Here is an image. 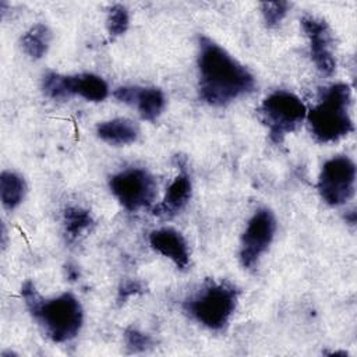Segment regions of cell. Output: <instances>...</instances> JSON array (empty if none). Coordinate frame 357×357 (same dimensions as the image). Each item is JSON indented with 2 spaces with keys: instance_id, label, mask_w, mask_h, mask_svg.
<instances>
[{
  "instance_id": "obj_15",
  "label": "cell",
  "mask_w": 357,
  "mask_h": 357,
  "mask_svg": "<svg viewBox=\"0 0 357 357\" xmlns=\"http://www.w3.org/2000/svg\"><path fill=\"white\" fill-rule=\"evenodd\" d=\"M26 183L15 172L4 170L0 174V198L6 209H15L25 198Z\"/></svg>"
},
{
  "instance_id": "obj_20",
  "label": "cell",
  "mask_w": 357,
  "mask_h": 357,
  "mask_svg": "<svg viewBox=\"0 0 357 357\" xmlns=\"http://www.w3.org/2000/svg\"><path fill=\"white\" fill-rule=\"evenodd\" d=\"M124 342L126 347L130 353H141L145 351L148 347H151V337L142 332H139L135 328H128L124 332Z\"/></svg>"
},
{
  "instance_id": "obj_21",
  "label": "cell",
  "mask_w": 357,
  "mask_h": 357,
  "mask_svg": "<svg viewBox=\"0 0 357 357\" xmlns=\"http://www.w3.org/2000/svg\"><path fill=\"white\" fill-rule=\"evenodd\" d=\"M144 291V286L141 282L138 280H126L120 289H119V294H117V298L119 301H126L128 297L131 296H135V294H139Z\"/></svg>"
},
{
  "instance_id": "obj_7",
  "label": "cell",
  "mask_w": 357,
  "mask_h": 357,
  "mask_svg": "<svg viewBox=\"0 0 357 357\" xmlns=\"http://www.w3.org/2000/svg\"><path fill=\"white\" fill-rule=\"evenodd\" d=\"M356 165L344 155L328 159L318 177V191L321 198L331 206L346 204L354 197Z\"/></svg>"
},
{
  "instance_id": "obj_9",
  "label": "cell",
  "mask_w": 357,
  "mask_h": 357,
  "mask_svg": "<svg viewBox=\"0 0 357 357\" xmlns=\"http://www.w3.org/2000/svg\"><path fill=\"white\" fill-rule=\"evenodd\" d=\"M301 26L310 42V53L315 67L321 74L332 75L336 70V59L329 24L319 17L305 14L301 18Z\"/></svg>"
},
{
  "instance_id": "obj_3",
  "label": "cell",
  "mask_w": 357,
  "mask_h": 357,
  "mask_svg": "<svg viewBox=\"0 0 357 357\" xmlns=\"http://www.w3.org/2000/svg\"><path fill=\"white\" fill-rule=\"evenodd\" d=\"M350 106L351 89L347 84L336 82L324 88L318 103L305 116L314 139L319 144H333L347 137L354 130Z\"/></svg>"
},
{
  "instance_id": "obj_18",
  "label": "cell",
  "mask_w": 357,
  "mask_h": 357,
  "mask_svg": "<svg viewBox=\"0 0 357 357\" xmlns=\"http://www.w3.org/2000/svg\"><path fill=\"white\" fill-rule=\"evenodd\" d=\"M130 25L128 10L123 4H114L109 8L106 17V28L112 38L121 36L126 33Z\"/></svg>"
},
{
  "instance_id": "obj_8",
  "label": "cell",
  "mask_w": 357,
  "mask_h": 357,
  "mask_svg": "<svg viewBox=\"0 0 357 357\" xmlns=\"http://www.w3.org/2000/svg\"><path fill=\"white\" fill-rule=\"evenodd\" d=\"M276 233V218L269 208H259L251 216L240 241V262L252 268L268 251Z\"/></svg>"
},
{
  "instance_id": "obj_19",
  "label": "cell",
  "mask_w": 357,
  "mask_h": 357,
  "mask_svg": "<svg viewBox=\"0 0 357 357\" xmlns=\"http://www.w3.org/2000/svg\"><path fill=\"white\" fill-rule=\"evenodd\" d=\"M290 4L287 1H264L261 3V13L268 28L278 26L287 14Z\"/></svg>"
},
{
  "instance_id": "obj_6",
  "label": "cell",
  "mask_w": 357,
  "mask_h": 357,
  "mask_svg": "<svg viewBox=\"0 0 357 357\" xmlns=\"http://www.w3.org/2000/svg\"><path fill=\"white\" fill-rule=\"evenodd\" d=\"M109 187L116 199L130 212H137L153 204L158 195L155 177L145 169L131 167L110 177Z\"/></svg>"
},
{
  "instance_id": "obj_2",
  "label": "cell",
  "mask_w": 357,
  "mask_h": 357,
  "mask_svg": "<svg viewBox=\"0 0 357 357\" xmlns=\"http://www.w3.org/2000/svg\"><path fill=\"white\" fill-rule=\"evenodd\" d=\"M21 294L29 312L49 339L56 343H64L79 333L84 324V310L74 294L63 293L45 300L36 291L32 280H26L22 284Z\"/></svg>"
},
{
  "instance_id": "obj_17",
  "label": "cell",
  "mask_w": 357,
  "mask_h": 357,
  "mask_svg": "<svg viewBox=\"0 0 357 357\" xmlns=\"http://www.w3.org/2000/svg\"><path fill=\"white\" fill-rule=\"evenodd\" d=\"M63 222H64L66 234L71 240L78 238L93 223L89 211H86L81 206L66 208V211L63 213Z\"/></svg>"
},
{
  "instance_id": "obj_11",
  "label": "cell",
  "mask_w": 357,
  "mask_h": 357,
  "mask_svg": "<svg viewBox=\"0 0 357 357\" xmlns=\"http://www.w3.org/2000/svg\"><path fill=\"white\" fill-rule=\"evenodd\" d=\"M151 247L160 255L169 258L178 269L190 265V250L185 238L173 227H160L149 233Z\"/></svg>"
},
{
  "instance_id": "obj_14",
  "label": "cell",
  "mask_w": 357,
  "mask_h": 357,
  "mask_svg": "<svg viewBox=\"0 0 357 357\" xmlns=\"http://www.w3.org/2000/svg\"><path fill=\"white\" fill-rule=\"evenodd\" d=\"M98 137L110 145H128L137 141L139 135L138 126L126 117L106 120L96 127Z\"/></svg>"
},
{
  "instance_id": "obj_13",
  "label": "cell",
  "mask_w": 357,
  "mask_h": 357,
  "mask_svg": "<svg viewBox=\"0 0 357 357\" xmlns=\"http://www.w3.org/2000/svg\"><path fill=\"white\" fill-rule=\"evenodd\" d=\"M64 91L67 99L78 95L89 102H102L109 95L107 82L92 73L64 75Z\"/></svg>"
},
{
  "instance_id": "obj_22",
  "label": "cell",
  "mask_w": 357,
  "mask_h": 357,
  "mask_svg": "<svg viewBox=\"0 0 357 357\" xmlns=\"http://www.w3.org/2000/svg\"><path fill=\"white\" fill-rule=\"evenodd\" d=\"M78 269L74 265H67V276L70 280H75L78 278Z\"/></svg>"
},
{
  "instance_id": "obj_23",
  "label": "cell",
  "mask_w": 357,
  "mask_h": 357,
  "mask_svg": "<svg viewBox=\"0 0 357 357\" xmlns=\"http://www.w3.org/2000/svg\"><path fill=\"white\" fill-rule=\"evenodd\" d=\"M1 244H3V247H6V227H4V225H1Z\"/></svg>"
},
{
  "instance_id": "obj_16",
  "label": "cell",
  "mask_w": 357,
  "mask_h": 357,
  "mask_svg": "<svg viewBox=\"0 0 357 357\" xmlns=\"http://www.w3.org/2000/svg\"><path fill=\"white\" fill-rule=\"evenodd\" d=\"M52 31L46 24L32 25L21 38V47L31 59H42L50 46Z\"/></svg>"
},
{
  "instance_id": "obj_10",
  "label": "cell",
  "mask_w": 357,
  "mask_h": 357,
  "mask_svg": "<svg viewBox=\"0 0 357 357\" xmlns=\"http://www.w3.org/2000/svg\"><path fill=\"white\" fill-rule=\"evenodd\" d=\"M113 96L123 103L135 106L141 119L146 121H155L166 106L165 93L156 86H120Z\"/></svg>"
},
{
  "instance_id": "obj_4",
  "label": "cell",
  "mask_w": 357,
  "mask_h": 357,
  "mask_svg": "<svg viewBox=\"0 0 357 357\" xmlns=\"http://www.w3.org/2000/svg\"><path fill=\"white\" fill-rule=\"evenodd\" d=\"M238 291L229 280L206 279L184 303V310L202 326L223 331L236 310Z\"/></svg>"
},
{
  "instance_id": "obj_12",
  "label": "cell",
  "mask_w": 357,
  "mask_h": 357,
  "mask_svg": "<svg viewBox=\"0 0 357 357\" xmlns=\"http://www.w3.org/2000/svg\"><path fill=\"white\" fill-rule=\"evenodd\" d=\"M192 192L191 177L187 172L178 173L177 177L166 188L165 198L153 208V213L160 218H172L177 215L190 201Z\"/></svg>"
},
{
  "instance_id": "obj_5",
  "label": "cell",
  "mask_w": 357,
  "mask_h": 357,
  "mask_svg": "<svg viewBox=\"0 0 357 357\" xmlns=\"http://www.w3.org/2000/svg\"><path fill=\"white\" fill-rule=\"evenodd\" d=\"M305 116L307 109L303 100L296 93L283 89L269 93L259 106L261 121L275 144H280L287 134L296 131Z\"/></svg>"
},
{
  "instance_id": "obj_1",
  "label": "cell",
  "mask_w": 357,
  "mask_h": 357,
  "mask_svg": "<svg viewBox=\"0 0 357 357\" xmlns=\"http://www.w3.org/2000/svg\"><path fill=\"white\" fill-rule=\"evenodd\" d=\"M198 71L199 98L211 106H226L255 88L248 68L208 36L198 40Z\"/></svg>"
}]
</instances>
